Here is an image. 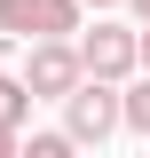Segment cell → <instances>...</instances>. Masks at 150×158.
Instances as JSON below:
<instances>
[{"label":"cell","mask_w":150,"mask_h":158,"mask_svg":"<svg viewBox=\"0 0 150 158\" xmlns=\"http://www.w3.org/2000/svg\"><path fill=\"white\" fill-rule=\"evenodd\" d=\"M63 127H71L79 142H111L119 127H127V87H119V79H79L71 95H63Z\"/></svg>","instance_id":"obj_1"},{"label":"cell","mask_w":150,"mask_h":158,"mask_svg":"<svg viewBox=\"0 0 150 158\" xmlns=\"http://www.w3.org/2000/svg\"><path fill=\"white\" fill-rule=\"evenodd\" d=\"M79 8L87 0H0V32L8 40H71L79 32Z\"/></svg>","instance_id":"obj_2"},{"label":"cell","mask_w":150,"mask_h":158,"mask_svg":"<svg viewBox=\"0 0 150 158\" xmlns=\"http://www.w3.org/2000/svg\"><path fill=\"white\" fill-rule=\"evenodd\" d=\"M24 79H32L40 103H63L87 79V56H79V40H32V56H24Z\"/></svg>","instance_id":"obj_3"},{"label":"cell","mask_w":150,"mask_h":158,"mask_svg":"<svg viewBox=\"0 0 150 158\" xmlns=\"http://www.w3.org/2000/svg\"><path fill=\"white\" fill-rule=\"evenodd\" d=\"M79 56H87L95 79H134V71H142V32H127V24H95V32H79Z\"/></svg>","instance_id":"obj_4"},{"label":"cell","mask_w":150,"mask_h":158,"mask_svg":"<svg viewBox=\"0 0 150 158\" xmlns=\"http://www.w3.org/2000/svg\"><path fill=\"white\" fill-rule=\"evenodd\" d=\"M32 79H0V118H8V127H24V111H32Z\"/></svg>","instance_id":"obj_5"},{"label":"cell","mask_w":150,"mask_h":158,"mask_svg":"<svg viewBox=\"0 0 150 158\" xmlns=\"http://www.w3.org/2000/svg\"><path fill=\"white\" fill-rule=\"evenodd\" d=\"M127 135H142V142H150V71L127 87Z\"/></svg>","instance_id":"obj_6"},{"label":"cell","mask_w":150,"mask_h":158,"mask_svg":"<svg viewBox=\"0 0 150 158\" xmlns=\"http://www.w3.org/2000/svg\"><path fill=\"white\" fill-rule=\"evenodd\" d=\"M24 142H16V127H8V118H0V158H16Z\"/></svg>","instance_id":"obj_7"},{"label":"cell","mask_w":150,"mask_h":158,"mask_svg":"<svg viewBox=\"0 0 150 158\" xmlns=\"http://www.w3.org/2000/svg\"><path fill=\"white\" fill-rule=\"evenodd\" d=\"M127 8H134V16H142V24H150V0H127Z\"/></svg>","instance_id":"obj_8"},{"label":"cell","mask_w":150,"mask_h":158,"mask_svg":"<svg viewBox=\"0 0 150 158\" xmlns=\"http://www.w3.org/2000/svg\"><path fill=\"white\" fill-rule=\"evenodd\" d=\"M142 71H150V24H142Z\"/></svg>","instance_id":"obj_9"},{"label":"cell","mask_w":150,"mask_h":158,"mask_svg":"<svg viewBox=\"0 0 150 158\" xmlns=\"http://www.w3.org/2000/svg\"><path fill=\"white\" fill-rule=\"evenodd\" d=\"M87 8H127V0H87Z\"/></svg>","instance_id":"obj_10"}]
</instances>
